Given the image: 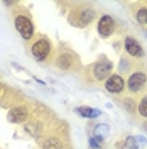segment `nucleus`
<instances>
[{
  "instance_id": "nucleus-1",
  "label": "nucleus",
  "mask_w": 147,
  "mask_h": 149,
  "mask_svg": "<svg viewBox=\"0 0 147 149\" xmlns=\"http://www.w3.org/2000/svg\"><path fill=\"white\" fill-rule=\"evenodd\" d=\"M93 19H95V9L83 7V9L76 10L73 15H71V22H73L76 27H85L86 24L92 22Z\"/></svg>"
},
{
  "instance_id": "nucleus-2",
  "label": "nucleus",
  "mask_w": 147,
  "mask_h": 149,
  "mask_svg": "<svg viewBox=\"0 0 147 149\" xmlns=\"http://www.w3.org/2000/svg\"><path fill=\"white\" fill-rule=\"evenodd\" d=\"M15 29H17L19 34L24 37L26 41L31 39L32 34H34V26H32L31 19L26 17V15H17V17H15Z\"/></svg>"
},
{
  "instance_id": "nucleus-3",
  "label": "nucleus",
  "mask_w": 147,
  "mask_h": 149,
  "mask_svg": "<svg viewBox=\"0 0 147 149\" xmlns=\"http://www.w3.org/2000/svg\"><path fill=\"white\" fill-rule=\"evenodd\" d=\"M31 51H32V56L36 58L37 61H44L49 56V53H51V44H49L47 39H39V41H36L32 44Z\"/></svg>"
},
{
  "instance_id": "nucleus-4",
  "label": "nucleus",
  "mask_w": 147,
  "mask_h": 149,
  "mask_svg": "<svg viewBox=\"0 0 147 149\" xmlns=\"http://www.w3.org/2000/svg\"><path fill=\"white\" fill-rule=\"evenodd\" d=\"M147 83V76L142 71H135V73H132L129 76V80H127V88H129L132 93L135 92H140Z\"/></svg>"
},
{
  "instance_id": "nucleus-5",
  "label": "nucleus",
  "mask_w": 147,
  "mask_h": 149,
  "mask_svg": "<svg viewBox=\"0 0 147 149\" xmlns=\"http://www.w3.org/2000/svg\"><path fill=\"white\" fill-rule=\"evenodd\" d=\"M112 63L110 61H107V59H101V61H98L96 65H95V68H93V74H95V78L98 80V81H107L108 80V74H110L112 71Z\"/></svg>"
},
{
  "instance_id": "nucleus-6",
  "label": "nucleus",
  "mask_w": 147,
  "mask_h": 149,
  "mask_svg": "<svg viewBox=\"0 0 147 149\" xmlns=\"http://www.w3.org/2000/svg\"><path fill=\"white\" fill-rule=\"evenodd\" d=\"M113 29H115V20L110 15H103L98 20V32H100V36H103V37L112 36Z\"/></svg>"
},
{
  "instance_id": "nucleus-7",
  "label": "nucleus",
  "mask_w": 147,
  "mask_h": 149,
  "mask_svg": "<svg viewBox=\"0 0 147 149\" xmlns=\"http://www.w3.org/2000/svg\"><path fill=\"white\" fill-rule=\"evenodd\" d=\"M123 86H125V81H123V78L120 74H112L105 81V88L112 93H120L123 90Z\"/></svg>"
},
{
  "instance_id": "nucleus-8",
  "label": "nucleus",
  "mask_w": 147,
  "mask_h": 149,
  "mask_svg": "<svg viewBox=\"0 0 147 149\" xmlns=\"http://www.w3.org/2000/svg\"><path fill=\"white\" fill-rule=\"evenodd\" d=\"M125 51H127L130 56H134V58H142V56H144L142 46L139 44L134 37H125Z\"/></svg>"
},
{
  "instance_id": "nucleus-9",
  "label": "nucleus",
  "mask_w": 147,
  "mask_h": 149,
  "mask_svg": "<svg viewBox=\"0 0 147 149\" xmlns=\"http://www.w3.org/2000/svg\"><path fill=\"white\" fill-rule=\"evenodd\" d=\"M27 117V109L26 107H14L9 112V120L10 122H24Z\"/></svg>"
},
{
  "instance_id": "nucleus-10",
  "label": "nucleus",
  "mask_w": 147,
  "mask_h": 149,
  "mask_svg": "<svg viewBox=\"0 0 147 149\" xmlns=\"http://www.w3.org/2000/svg\"><path fill=\"white\" fill-rule=\"evenodd\" d=\"M144 144H146L144 137H127V141H125V146L129 149H140Z\"/></svg>"
},
{
  "instance_id": "nucleus-11",
  "label": "nucleus",
  "mask_w": 147,
  "mask_h": 149,
  "mask_svg": "<svg viewBox=\"0 0 147 149\" xmlns=\"http://www.w3.org/2000/svg\"><path fill=\"white\" fill-rule=\"evenodd\" d=\"M78 113L83 117H88V119H95V117H100V110L96 109H90V107H80Z\"/></svg>"
},
{
  "instance_id": "nucleus-12",
  "label": "nucleus",
  "mask_w": 147,
  "mask_h": 149,
  "mask_svg": "<svg viewBox=\"0 0 147 149\" xmlns=\"http://www.w3.org/2000/svg\"><path fill=\"white\" fill-rule=\"evenodd\" d=\"M44 149H64V144H63V141L58 139V137H49L44 142Z\"/></svg>"
},
{
  "instance_id": "nucleus-13",
  "label": "nucleus",
  "mask_w": 147,
  "mask_h": 149,
  "mask_svg": "<svg viewBox=\"0 0 147 149\" xmlns=\"http://www.w3.org/2000/svg\"><path fill=\"white\" fill-rule=\"evenodd\" d=\"M56 65L59 66L61 70H68L71 66V59H69V54L68 53H61V56L58 58V63Z\"/></svg>"
},
{
  "instance_id": "nucleus-14",
  "label": "nucleus",
  "mask_w": 147,
  "mask_h": 149,
  "mask_svg": "<svg viewBox=\"0 0 147 149\" xmlns=\"http://www.w3.org/2000/svg\"><path fill=\"white\" fill-rule=\"evenodd\" d=\"M135 19H137V22H140V24H147V5H142L135 12Z\"/></svg>"
},
{
  "instance_id": "nucleus-15",
  "label": "nucleus",
  "mask_w": 147,
  "mask_h": 149,
  "mask_svg": "<svg viewBox=\"0 0 147 149\" xmlns=\"http://www.w3.org/2000/svg\"><path fill=\"white\" fill-rule=\"evenodd\" d=\"M137 110H139V113L142 115V117H147V95L139 102V105H137Z\"/></svg>"
},
{
  "instance_id": "nucleus-16",
  "label": "nucleus",
  "mask_w": 147,
  "mask_h": 149,
  "mask_svg": "<svg viewBox=\"0 0 147 149\" xmlns=\"http://www.w3.org/2000/svg\"><path fill=\"white\" fill-rule=\"evenodd\" d=\"M95 134H96V137H101V139H103V136L108 134V125H105V124H103V125H98V127L95 129Z\"/></svg>"
},
{
  "instance_id": "nucleus-17",
  "label": "nucleus",
  "mask_w": 147,
  "mask_h": 149,
  "mask_svg": "<svg viewBox=\"0 0 147 149\" xmlns=\"http://www.w3.org/2000/svg\"><path fill=\"white\" fill-rule=\"evenodd\" d=\"M90 146H92L93 149H98L101 146V137H90Z\"/></svg>"
}]
</instances>
